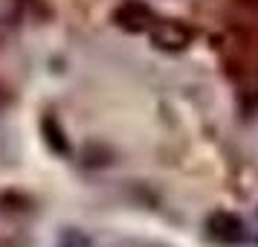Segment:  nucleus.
Here are the masks:
<instances>
[{
  "label": "nucleus",
  "mask_w": 258,
  "mask_h": 247,
  "mask_svg": "<svg viewBox=\"0 0 258 247\" xmlns=\"http://www.w3.org/2000/svg\"><path fill=\"white\" fill-rule=\"evenodd\" d=\"M58 247H90V238H87V233H82V230L67 227V230H61V235H58Z\"/></svg>",
  "instance_id": "nucleus-6"
},
{
  "label": "nucleus",
  "mask_w": 258,
  "mask_h": 247,
  "mask_svg": "<svg viewBox=\"0 0 258 247\" xmlns=\"http://www.w3.org/2000/svg\"><path fill=\"white\" fill-rule=\"evenodd\" d=\"M157 21V15L148 3H142V0H125L122 6L113 9V24L119 29H125L131 35H140V32H148L151 24Z\"/></svg>",
  "instance_id": "nucleus-3"
},
{
  "label": "nucleus",
  "mask_w": 258,
  "mask_h": 247,
  "mask_svg": "<svg viewBox=\"0 0 258 247\" xmlns=\"http://www.w3.org/2000/svg\"><path fill=\"white\" fill-rule=\"evenodd\" d=\"M148 35H151L154 47L163 53H183L191 44L195 32H191V26H186L177 18H157L148 29Z\"/></svg>",
  "instance_id": "nucleus-1"
},
{
  "label": "nucleus",
  "mask_w": 258,
  "mask_h": 247,
  "mask_svg": "<svg viewBox=\"0 0 258 247\" xmlns=\"http://www.w3.org/2000/svg\"><path fill=\"white\" fill-rule=\"evenodd\" d=\"M35 210L32 207V198L24 195V192H18V189H6V192H0V215H29V212Z\"/></svg>",
  "instance_id": "nucleus-5"
},
{
  "label": "nucleus",
  "mask_w": 258,
  "mask_h": 247,
  "mask_svg": "<svg viewBox=\"0 0 258 247\" xmlns=\"http://www.w3.org/2000/svg\"><path fill=\"white\" fill-rule=\"evenodd\" d=\"M206 235H209L215 244H223V247H232V244H241L246 238V230H244V221L229 210H215L209 212L206 218Z\"/></svg>",
  "instance_id": "nucleus-2"
},
{
  "label": "nucleus",
  "mask_w": 258,
  "mask_h": 247,
  "mask_svg": "<svg viewBox=\"0 0 258 247\" xmlns=\"http://www.w3.org/2000/svg\"><path fill=\"white\" fill-rule=\"evenodd\" d=\"M41 137H44L49 152L58 154V157H67V154L73 152L70 140H67V134H64V128H61V122H58L55 114H44V117H41Z\"/></svg>",
  "instance_id": "nucleus-4"
},
{
  "label": "nucleus",
  "mask_w": 258,
  "mask_h": 247,
  "mask_svg": "<svg viewBox=\"0 0 258 247\" xmlns=\"http://www.w3.org/2000/svg\"><path fill=\"white\" fill-rule=\"evenodd\" d=\"M12 105H15V90L0 79V114H3V111H9Z\"/></svg>",
  "instance_id": "nucleus-7"
}]
</instances>
